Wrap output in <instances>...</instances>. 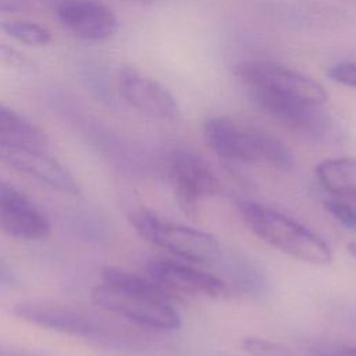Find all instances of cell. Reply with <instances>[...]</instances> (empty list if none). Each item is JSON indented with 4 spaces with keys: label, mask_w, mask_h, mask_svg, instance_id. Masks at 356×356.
Listing matches in <instances>:
<instances>
[{
    "label": "cell",
    "mask_w": 356,
    "mask_h": 356,
    "mask_svg": "<svg viewBox=\"0 0 356 356\" xmlns=\"http://www.w3.org/2000/svg\"><path fill=\"white\" fill-rule=\"evenodd\" d=\"M13 313L21 320L74 337L99 339L107 335L106 327L89 313L47 300H24Z\"/></svg>",
    "instance_id": "8992f818"
},
{
    "label": "cell",
    "mask_w": 356,
    "mask_h": 356,
    "mask_svg": "<svg viewBox=\"0 0 356 356\" xmlns=\"http://www.w3.org/2000/svg\"><path fill=\"white\" fill-rule=\"evenodd\" d=\"M127 1L138 3V4H157V3H160V1H164V0H127Z\"/></svg>",
    "instance_id": "83f0119b"
},
{
    "label": "cell",
    "mask_w": 356,
    "mask_h": 356,
    "mask_svg": "<svg viewBox=\"0 0 356 356\" xmlns=\"http://www.w3.org/2000/svg\"><path fill=\"white\" fill-rule=\"evenodd\" d=\"M238 210L249 229L280 252L312 264L332 260L330 245L299 221L253 200L238 202Z\"/></svg>",
    "instance_id": "7a4b0ae2"
},
{
    "label": "cell",
    "mask_w": 356,
    "mask_h": 356,
    "mask_svg": "<svg viewBox=\"0 0 356 356\" xmlns=\"http://www.w3.org/2000/svg\"><path fill=\"white\" fill-rule=\"evenodd\" d=\"M26 58L17 49L0 42V65L4 67H24Z\"/></svg>",
    "instance_id": "44dd1931"
},
{
    "label": "cell",
    "mask_w": 356,
    "mask_h": 356,
    "mask_svg": "<svg viewBox=\"0 0 356 356\" xmlns=\"http://www.w3.org/2000/svg\"><path fill=\"white\" fill-rule=\"evenodd\" d=\"M318 356H356V348L352 346H335L321 352Z\"/></svg>",
    "instance_id": "cb8c5ba5"
},
{
    "label": "cell",
    "mask_w": 356,
    "mask_h": 356,
    "mask_svg": "<svg viewBox=\"0 0 356 356\" xmlns=\"http://www.w3.org/2000/svg\"><path fill=\"white\" fill-rule=\"evenodd\" d=\"M15 191H17V188H14L13 185H10V184H7L4 181H0V199L11 195Z\"/></svg>",
    "instance_id": "484cf974"
},
{
    "label": "cell",
    "mask_w": 356,
    "mask_h": 356,
    "mask_svg": "<svg viewBox=\"0 0 356 356\" xmlns=\"http://www.w3.org/2000/svg\"><path fill=\"white\" fill-rule=\"evenodd\" d=\"M50 229L46 214L18 189L0 199V231L4 234L25 241H40Z\"/></svg>",
    "instance_id": "4fadbf2b"
},
{
    "label": "cell",
    "mask_w": 356,
    "mask_h": 356,
    "mask_svg": "<svg viewBox=\"0 0 356 356\" xmlns=\"http://www.w3.org/2000/svg\"><path fill=\"white\" fill-rule=\"evenodd\" d=\"M102 278L103 284L92 291V300L100 309L146 328L175 330L181 325L168 293L150 277L104 267Z\"/></svg>",
    "instance_id": "6da1fadb"
},
{
    "label": "cell",
    "mask_w": 356,
    "mask_h": 356,
    "mask_svg": "<svg viewBox=\"0 0 356 356\" xmlns=\"http://www.w3.org/2000/svg\"><path fill=\"white\" fill-rule=\"evenodd\" d=\"M235 74L246 89L264 90L317 106H323L328 97L317 81L274 61L246 60L235 67Z\"/></svg>",
    "instance_id": "5b68a950"
},
{
    "label": "cell",
    "mask_w": 356,
    "mask_h": 356,
    "mask_svg": "<svg viewBox=\"0 0 356 356\" xmlns=\"http://www.w3.org/2000/svg\"><path fill=\"white\" fill-rule=\"evenodd\" d=\"M147 270L149 277L168 295L172 292L191 296L220 298L227 293V285L221 278L182 261L157 259L149 263Z\"/></svg>",
    "instance_id": "8fae6325"
},
{
    "label": "cell",
    "mask_w": 356,
    "mask_h": 356,
    "mask_svg": "<svg viewBox=\"0 0 356 356\" xmlns=\"http://www.w3.org/2000/svg\"><path fill=\"white\" fill-rule=\"evenodd\" d=\"M57 18L74 36L86 42H102L118 29L115 13L100 0H61Z\"/></svg>",
    "instance_id": "7c38bea8"
},
{
    "label": "cell",
    "mask_w": 356,
    "mask_h": 356,
    "mask_svg": "<svg viewBox=\"0 0 356 356\" xmlns=\"http://www.w3.org/2000/svg\"><path fill=\"white\" fill-rule=\"evenodd\" d=\"M316 177L327 192L356 200V159H327L317 164Z\"/></svg>",
    "instance_id": "5bb4252c"
},
{
    "label": "cell",
    "mask_w": 356,
    "mask_h": 356,
    "mask_svg": "<svg viewBox=\"0 0 356 356\" xmlns=\"http://www.w3.org/2000/svg\"><path fill=\"white\" fill-rule=\"evenodd\" d=\"M242 346L252 356H282L285 350L282 346L271 341L254 337L243 339Z\"/></svg>",
    "instance_id": "ffe728a7"
},
{
    "label": "cell",
    "mask_w": 356,
    "mask_h": 356,
    "mask_svg": "<svg viewBox=\"0 0 356 356\" xmlns=\"http://www.w3.org/2000/svg\"><path fill=\"white\" fill-rule=\"evenodd\" d=\"M248 92L259 110L292 131L318 138L332 128V121L321 106L257 89Z\"/></svg>",
    "instance_id": "ba28073f"
},
{
    "label": "cell",
    "mask_w": 356,
    "mask_h": 356,
    "mask_svg": "<svg viewBox=\"0 0 356 356\" xmlns=\"http://www.w3.org/2000/svg\"><path fill=\"white\" fill-rule=\"evenodd\" d=\"M327 75L335 83L356 89V63H352V61L337 63L328 68Z\"/></svg>",
    "instance_id": "d6986e66"
},
{
    "label": "cell",
    "mask_w": 356,
    "mask_h": 356,
    "mask_svg": "<svg viewBox=\"0 0 356 356\" xmlns=\"http://www.w3.org/2000/svg\"><path fill=\"white\" fill-rule=\"evenodd\" d=\"M0 284L8 285V286H18L19 281L14 271L0 259Z\"/></svg>",
    "instance_id": "603a6c76"
},
{
    "label": "cell",
    "mask_w": 356,
    "mask_h": 356,
    "mask_svg": "<svg viewBox=\"0 0 356 356\" xmlns=\"http://www.w3.org/2000/svg\"><path fill=\"white\" fill-rule=\"evenodd\" d=\"M129 220L143 239L168 250L181 260L206 266L218 264L222 260L220 243L209 232L171 222L147 210L132 213Z\"/></svg>",
    "instance_id": "277c9868"
},
{
    "label": "cell",
    "mask_w": 356,
    "mask_h": 356,
    "mask_svg": "<svg viewBox=\"0 0 356 356\" xmlns=\"http://www.w3.org/2000/svg\"><path fill=\"white\" fill-rule=\"evenodd\" d=\"M327 211L342 225L348 228H356V207L341 199H330L325 203Z\"/></svg>",
    "instance_id": "ac0fdd59"
},
{
    "label": "cell",
    "mask_w": 356,
    "mask_h": 356,
    "mask_svg": "<svg viewBox=\"0 0 356 356\" xmlns=\"http://www.w3.org/2000/svg\"><path fill=\"white\" fill-rule=\"evenodd\" d=\"M203 136L207 146L222 159L268 164L278 170L293 167L292 153L277 136L228 117L206 120Z\"/></svg>",
    "instance_id": "3957f363"
},
{
    "label": "cell",
    "mask_w": 356,
    "mask_h": 356,
    "mask_svg": "<svg viewBox=\"0 0 356 356\" xmlns=\"http://www.w3.org/2000/svg\"><path fill=\"white\" fill-rule=\"evenodd\" d=\"M0 356H39L31 352H25V350H15V349H10V348H1L0 346Z\"/></svg>",
    "instance_id": "d4e9b609"
},
{
    "label": "cell",
    "mask_w": 356,
    "mask_h": 356,
    "mask_svg": "<svg viewBox=\"0 0 356 356\" xmlns=\"http://www.w3.org/2000/svg\"><path fill=\"white\" fill-rule=\"evenodd\" d=\"M346 249H348L349 254L356 260V242H349V243L346 245Z\"/></svg>",
    "instance_id": "4316f807"
},
{
    "label": "cell",
    "mask_w": 356,
    "mask_h": 356,
    "mask_svg": "<svg viewBox=\"0 0 356 356\" xmlns=\"http://www.w3.org/2000/svg\"><path fill=\"white\" fill-rule=\"evenodd\" d=\"M31 8V0H0V13H24Z\"/></svg>",
    "instance_id": "7402d4cb"
},
{
    "label": "cell",
    "mask_w": 356,
    "mask_h": 356,
    "mask_svg": "<svg viewBox=\"0 0 356 356\" xmlns=\"http://www.w3.org/2000/svg\"><path fill=\"white\" fill-rule=\"evenodd\" d=\"M0 31L28 46H46L51 42V32L35 21L3 19L0 21Z\"/></svg>",
    "instance_id": "2e32d148"
},
{
    "label": "cell",
    "mask_w": 356,
    "mask_h": 356,
    "mask_svg": "<svg viewBox=\"0 0 356 356\" xmlns=\"http://www.w3.org/2000/svg\"><path fill=\"white\" fill-rule=\"evenodd\" d=\"M231 274L234 277V281L238 286L243 288L248 292H254L263 289L264 278L263 274H260L259 270H256L252 264L248 261L242 263V260H235L234 266L231 267Z\"/></svg>",
    "instance_id": "e0dca14e"
},
{
    "label": "cell",
    "mask_w": 356,
    "mask_h": 356,
    "mask_svg": "<svg viewBox=\"0 0 356 356\" xmlns=\"http://www.w3.org/2000/svg\"><path fill=\"white\" fill-rule=\"evenodd\" d=\"M0 161L19 172L39 179L58 192L67 195L79 193L76 179L61 163L47 154L42 147L0 143Z\"/></svg>",
    "instance_id": "30bf717a"
},
{
    "label": "cell",
    "mask_w": 356,
    "mask_h": 356,
    "mask_svg": "<svg viewBox=\"0 0 356 356\" xmlns=\"http://www.w3.org/2000/svg\"><path fill=\"white\" fill-rule=\"evenodd\" d=\"M0 143L26 145L44 149V132L15 110L0 103Z\"/></svg>",
    "instance_id": "9a60e30c"
},
{
    "label": "cell",
    "mask_w": 356,
    "mask_h": 356,
    "mask_svg": "<svg viewBox=\"0 0 356 356\" xmlns=\"http://www.w3.org/2000/svg\"><path fill=\"white\" fill-rule=\"evenodd\" d=\"M115 81L121 97L140 114L164 121L179 118V106L172 93L135 67H120Z\"/></svg>",
    "instance_id": "52a82bcc"
},
{
    "label": "cell",
    "mask_w": 356,
    "mask_h": 356,
    "mask_svg": "<svg viewBox=\"0 0 356 356\" xmlns=\"http://www.w3.org/2000/svg\"><path fill=\"white\" fill-rule=\"evenodd\" d=\"M168 171L177 200L186 214L195 213L202 199L216 195L220 189L213 170L192 152H174L170 157Z\"/></svg>",
    "instance_id": "9c48e42d"
}]
</instances>
